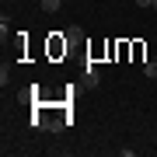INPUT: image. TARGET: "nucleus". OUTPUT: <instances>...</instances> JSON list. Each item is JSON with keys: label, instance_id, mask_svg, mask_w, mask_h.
<instances>
[{"label": "nucleus", "instance_id": "2", "mask_svg": "<svg viewBox=\"0 0 157 157\" xmlns=\"http://www.w3.org/2000/svg\"><path fill=\"white\" fill-rule=\"evenodd\" d=\"M63 4H67V0H39V7H42V11H49V14H52V11H59Z\"/></svg>", "mask_w": 157, "mask_h": 157}, {"label": "nucleus", "instance_id": "1", "mask_svg": "<svg viewBox=\"0 0 157 157\" xmlns=\"http://www.w3.org/2000/svg\"><path fill=\"white\" fill-rule=\"evenodd\" d=\"M67 122H70V119H45V122H42V129H49V133H59Z\"/></svg>", "mask_w": 157, "mask_h": 157}, {"label": "nucleus", "instance_id": "6", "mask_svg": "<svg viewBox=\"0 0 157 157\" xmlns=\"http://www.w3.org/2000/svg\"><path fill=\"white\" fill-rule=\"evenodd\" d=\"M136 7H154V0H136Z\"/></svg>", "mask_w": 157, "mask_h": 157}, {"label": "nucleus", "instance_id": "7", "mask_svg": "<svg viewBox=\"0 0 157 157\" xmlns=\"http://www.w3.org/2000/svg\"><path fill=\"white\" fill-rule=\"evenodd\" d=\"M154 11H157V0H154Z\"/></svg>", "mask_w": 157, "mask_h": 157}, {"label": "nucleus", "instance_id": "4", "mask_svg": "<svg viewBox=\"0 0 157 157\" xmlns=\"http://www.w3.org/2000/svg\"><path fill=\"white\" fill-rule=\"evenodd\" d=\"M143 73H147V80H154V77H157V59H150V63H143Z\"/></svg>", "mask_w": 157, "mask_h": 157}, {"label": "nucleus", "instance_id": "5", "mask_svg": "<svg viewBox=\"0 0 157 157\" xmlns=\"http://www.w3.org/2000/svg\"><path fill=\"white\" fill-rule=\"evenodd\" d=\"M98 80H101V77H98V70H94V67H91V63H87V84H91V87H94V84H98Z\"/></svg>", "mask_w": 157, "mask_h": 157}, {"label": "nucleus", "instance_id": "3", "mask_svg": "<svg viewBox=\"0 0 157 157\" xmlns=\"http://www.w3.org/2000/svg\"><path fill=\"white\" fill-rule=\"evenodd\" d=\"M80 35H84L80 25H70V28H67V39H70V42H80Z\"/></svg>", "mask_w": 157, "mask_h": 157}]
</instances>
